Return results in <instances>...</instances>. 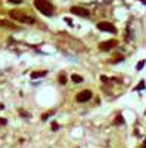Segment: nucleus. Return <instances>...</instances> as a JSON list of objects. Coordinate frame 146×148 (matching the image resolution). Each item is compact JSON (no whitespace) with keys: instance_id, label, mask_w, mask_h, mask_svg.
I'll return each mask as SVG.
<instances>
[{"instance_id":"nucleus-1","label":"nucleus","mask_w":146,"mask_h":148,"mask_svg":"<svg viewBox=\"0 0 146 148\" xmlns=\"http://www.w3.org/2000/svg\"><path fill=\"white\" fill-rule=\"evenodd\" d=\"M34 6L46 16H52L53 15V5L49 0H34Z\"/></svg>"},{"instance_id":"nucleus-2","label":"nucleus","mask_w":146,"mask_h":148,"mask_svg":"<svg viewBox=\"0 0 146 148\" xmlns=\"http://www.w3.org/2000/svg\"><path fill=\"white\" fill-rule=\"evenodd\" d=\"M9 16L15 21H19V22H28V24H34V18L27 16L22 11H11L9 12Z\"/></svg>"},{"instance_id":"nucleus-3","label":"nucleus","mask_w":146,"mask_h":148,"mask_svg":"<svg viewBox=\"0 0 146 148\" xmlns=\"http://www.w3.org/2000/svg\"><path fill=\"white\" fill-rule=\"evenodd\" d=\"M71 12H72L74 15H78V16H84V18L90 16V12H89L86 7H80V6H72V7H71Z\"/></svg>"},{"instance_id":"nucleus-4","label":"nucleus","mask_w":146,"mask_h":148,"mask_svg":"<svg viewBox=\"0 0 146 148\" xmlns=\"http://www.w3.org/2000/svg\"><path fill=\"white\" fill-rule=\"evenodd\" d=\"M98 28L100 31H109V33H117V28L112 25L111 22H106V21H102V22L98 24Z\"/></svg>"},{"instance_id":"nucleus-5","label":"nucleus","mask_w":146,"mask_h":148,"mask_svg":"<svg viewBox=\"0 0 146 148\" xmlns=\"http://www.w3.org/2000/svg\"><path fill=\"white\" fill-rule=\"evenodd\" d=\"M92 92L90 90H81V92H78V95H77V102H87L90 98H92Z\"/></svg>"},{"instance_id":"nucleus-6","label":"nucleus","mask_w":146,"mask_h":148,"mask_svg":"<svg viewBox=\"0 0 146 148\" xmlns=\"http://www.w3.org/2000/svg\"><path fill=\"white\" fill-rule=\"evenodd\" d=\"M117 45H118L117 40H108V41H102L99 45V47L100 50H111L112 47H115Z\"/></svg>"},{"instance_id":"nucleus-7","label":"nucleus","mask_w":146,"mask_h":148,"mask_svg":"<svg viewBox=\"0 0 146 148\" xmlns=\"http://www.w3.org/2000/svg\"><path fill=\"white\" fill-rule=\"evenodd\" d=\"M47 74V71H37V73H31V79H40V77H44Z\"/></svg>"},{"instance_id":"nucleus-8","label":"nucleus","mask_w":146,"mask_h":148,"mask_svg":"<svg viewBox=\"0 0 146 148\" xmlns=\"http://www.w3.org/2000/svg\"><path fill=\"white\" fill-rule=\"evenodd\" d=\"M71 79H72V82H74V83H81L83 82V77L78 76V74H72V77H71Z\"/></svg>"},{"instance_id":"nucleus-9","label":"nucleus","mask_w":146,"mask_h":148,"mask_svg":"<svg viewBox=\"0 0 146 148\" xmlns=\"http://www.w3.org/2000/svg\"><path fill=\"white\" fill-rule=\"evenodd\" d=\"M145 64H146V61H145V59H142L140 62H137V65H136V70H137V71H140L142 68L145 67Z\"/></svg>"},{"instance_id":"nucleus-10","label":"nucleus","mask_w":146,"mask_h":148,"mask_svg":"<svg viewBox=\"0 0 146 148\" xmlns=\"http://www.w3.org/2000/svg\"><path fill=\"white\" fill-rule=\"evenodd\" d=\"M0 27H11V28H18L16 25H11V24L6 22V21H0Z\"/></svg>"},{"instance_id":"nucleus-11","label":"nucleus","mask_w":146,"mask_h":148,"mask_svg":"<svg viewBox=\"0 0 146 148\" xmlns=\"http://www.w3.org/2000/svg\"><path fill=\"white\" fill-rule=\"evenodd\" d=\"M59 83H61V84H66V77H65L64 74L59 76Z\"/></svg>"},{"instance_id":"nucleus-12","label":"nucleus","mask_w":146,"mask_h":148,"mask_svg":"<svg viewBox=\"0 0 146 148\" xmlns=\"http://www.w3.org/2000/svg\"><path fill=\"white\" fill-rule=\"evenodd\" d=\"M124 123V118L123 116H117V120H115V124H123Z\"/></svg>"},{"instance_id":"nucleus-13","label":"nucleus","mask_w":146,"mask_h":148,"mask_svg":"<svg viewBox=\"0 0 146 148\" xmlns=\"http://www.w3.org/2000/svg\"><path fill=\"white\" fill-rule=\"evenodd\" d=\"M142 89H145V82H143V80H142L140 84H139V86L136 88V90H142Z\"/></svg>"},{"instance_id":"nucleus-14","label":"nucleus","mask_w":146,"mask_h":148,"mask_svg":"<svg viewBox=\"0 0 146 148\" xmlns=\"http://www.w3.org/2000/svg\"><path fill=\"white\" fill-rule=\"evenodd\" d=\"M65 22L68 24V25H71V27H72V24H74V22H72V19H71V18H65Z\"/></svg>"},{"instance_id":"nucleus-15","label":"nucleus","mask_w":146,"mask_h":148,"mask_svg":"<svg viewBox=\"0 0 146 148\" xmlns=\"http://www.w3.org/2000/svg\"><path fill=\"white\" fill-rule=\"evenodd\" d=\"M19 114H21V116H24V117H30V114H28V112H25L24 110H19Z\"/></svg>"},{"instance_id":"nucleus-16","label":"nucleus","mask_w":146,"mask_h":148,"mask_svg":"<svg viewBox=\"0 0 146 148\" xmlns=\"http://www.w3.org/2000/svg\"><path fill=\"white\" fill-rule=\"evenodd\" d=\"M6 123H7V120H6V118H3V117H0V126H5Z\"/></svg>"},{"instance_id":"nucleus-17","label":"nucleus","mask_w":146,"mask_h":148,"mask_svg":"<svg viewBox=\"0 0 146 148\" xmlns=\"http://www.w3.org/2000/svg\"><path fill=\"white\" fill-rule=\"evenodd\" d=\"M52 129H53V132H56V130L59 129V126H58V123H52Z\"/></svg>"},{"instance_id":"nucleus-18","label":"nucleus","mask_w":146,"mask_h":148,"mask_svg":"<svg viewBox=\"0 0 146 148\" xmlns=\"http://www.w3.org/2000/svg\"><path fill=\"white\" fill-rule=\"evenodd\" d=\"M100 80H102V82H105V83H109V79H108L106 76H102V77H100Z\"/></svg>"},{"instance_id":"nucleus-19","label":"nucleus","mask_w":146,"mask_h":148,"mask_svg":"<svg viewBox=\"0 0 146 148\" xmlns=\"http://www.w3.org/2000/svg\"><path fill=\"white\" fill-rule=\"evenodd\" d=\"M7 2H11V3H15V5H19L22 0H7Z\"/></svg>"},{"instance_id":"nucleus-20","label":"nucleus","mask_w":146,"mask_h":148,"mask_svg":"<svg viewBox=\"0 0 146 148\" xmlns=\"http://www.w3.org/2000/svg\"><path fill=\"white\" fill-rule=\"evenodd\" d=\"M103 2H105V3H106V5H108V3H111V2H112V0H103Z\"/></svg>"},{"instance_id":"nucleus-21","label":"nucleus","mask_w":146,"mask_h":148,"mask_svg":"<svg viewBox=\"0 0 146 148\" xmlns=\"http://www.w3.org/2000/svg\"><path fill=\"white\" fill-rule=\"evenodd\" d=\"M3 108H5V105H3V104H0V110H3Z\"/></svg>"},{"instance_id":"nucleus-22","label":"nucleus","mask_w":146,"mask_h":148,"mask_svg":"<svg viewBox=\"0 0 146 148\" xmlns=\"http://www.w3.org/2000/svg\"><path fill=\"white\" fill-rule=\"evenodd\" d=\"M140 2H142V3H145V5H146V0H140Z\"/></svg>"},{"instance_id":"nucleus-23","label":"nucleus","mask_w":146,"mask_h":148,"mask_svg":"<svg viewBox=\"0 0 146 148\" xmlns=\"http://www.w3.org/2000/svg\"><path fill=\"white\" fill-rule=\"evenodd\" d=\"M142 148H146V144H143V147H142Z\"/></svg>"}]
</instances>
